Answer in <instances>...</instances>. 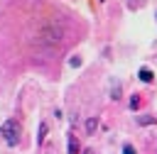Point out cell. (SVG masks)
Masks as SVG:
<instances>
[{
  "instance_id": "obj_5",
  "label": "cell",
  "mask_w": 157,
  "mask_h": 154,
  "mask_svg": "<svg viewBox=\"0 0 157 154\" xmlns=\"http://www.w3.org/2000/svg\"><path fill=\"white\" fill-rule=\"evenodd\" d=\"M110 98H113V100H120V83H118V81L110 83Z\"/></svg>"
},
{
  "instance_id": "obj_10",
  "label": "cell",
  "mask_w": 157,
  "mask_h": 154,
  "mask_svg": "<svg viewBox=\"0 0 157 154\" xmlns=\"http://www.w3.org/2000/svg\"><path fill=\"white\" fill-rule=\"evenodd\" d=\"M123 154H135V147L132 144H123Z\"/></svg>"
},
{
  "instance_id": "obj_7",
  "label": "cell",
  "mask_w": 157,
  "mask_h": 154,
  "mask_svg": "<svg viewBox=\"0 0 157 154\" xmlns=\"http://www.w3.org/2000/svg\"><path fill=\"white\" fill-rule=\"evenodd\" d=\"M44 137H47V122L39 125V137H37V142H44Z\"/></svg>"
},
{
  "instance_id": "obj_6",
  "label": "cell",
  "mask_w": 157,
  "mask_h": 154,
  "mask_svg": "<svg viewBox=\"0 0 157 154\" xmlns=\"http://www.w3.org/2000/svg\"><path fill=\"white\" fill-rule=\"evenodd\" d=\"M96 127H98V120H96V117H88V120H86V132H88V134H93V132H96Z\"/></svg>"
},
{
  "instance_id": "obj_12",
  "label": "cell",
  "mask_w": 157,
  "mask_h": 154,
  "mask_svg": "<svg viewBox=\"0 0 157 154\" xmlns=\"http://www.w3.org/2000/svg\"><path fill=\"white\" fill-rule=\"evenodd\" d=\"M81 154H93V149H86V152H81Z\"/></svg>"
},
{
  "instance_id": "obj_2",
  "label": "cell",
  "mask_w": 157,
  "mask_h": 154,
  "mask_svg": "<svg viewBox=\"0 0 157 154\" xmlns=\"http://www.w3.org/2000/svg\"><path fill=\"white\" fill-rule=\"evenodd\" d=\"M20 132H22V127H20L17 120H5V122L0 125V134H2V139H5L10 147H15V144L20 142Z\"/></svg>"
},
{
  "instance_id": "obj_4",
  "label": "cell",
  "mask_w": 157,
  "mask_h": 154,
  "mask_svg": "<svg viewBox=\"0 0 157 154\" xmlns=\"http://www.w3.org/2000/svg\"><path fill=\"white\" fill-rule=\"evenodd\" d=\"M69 154H81V149H78V139H76V134H69Z\"/></svg>"
},
{
  "instance_id": "obj_11",
  "label": "cell",
  "mask_w": 157,
  "mask_h": 154,
  "mask_svg": "<svg viewBox=\"0 0 157 154\" xmlns=\"http://www.w3.org/2000/svg\"><path fill=\"white\" fill-rule=\"evenodd\" d=\"M69 64L76 68V66H81V59H78V56H71V59H69Z\"/></svg>"
},
{
  "instance_id": "obj_3",
  "label": "cell",
  "mask_w": 157,
  "mask_h": 154,
  "mask_svg": "<svg viewBox=\"0 0 157 154\" xmlns=\"http://www.w3.org/2000/svg\"><path fill=\"white\" fill-rule=\"evenodd\" d=\"M137 78H140L142 83H152V81H155V73H152L150 68H145V66H142V68L137 71Z\"/></svg>"
},
{
  "instance_id": "obj_1",
  "label": "cell",
  "mask_w": 157,
  "mask_h": 154,
  "mask_svg": "<svg viewBox=\"0 0 157 154\" xmlns=\"http://www.w3.org/2000/svg\"><path fill=\"white\" fill-rule=\"evenodd\" d=\"M39 42H44V44H59L61 39H64V24L59 22V20H47L42 27H39Z\"/></svg>"
},
{
  "instance_id": "obj_8",
  "label": "cell",
  "mask_w": 157,
  "mask_h": 154,
  "mask_svg": "<svg viewBox=\"0 0 157 154\" xmlns=\"http://www.w3.org/2000/svg\"><path fill=\"white\" fill-rule=\"evenodd\" d=\"M137 122H140V125H152V122H155V117H150V115H142V117H137Z\"/></svg>"
},
{
  "instance_id": "obj_9",
  "label": "cell",
  "mask_w": 157,
  "mask_h": 154,
  "mask_svg": "<svg viewBox=\"0 0 157 154\" xmlns=\"http://www.w3.org/2000/svg\"><path fill=\"white\" fill-rule=\"evenodd\" d=\"M130 108H132V110L140 108V95H132V98H130Z\"/></svg>"
}]
</instances>
